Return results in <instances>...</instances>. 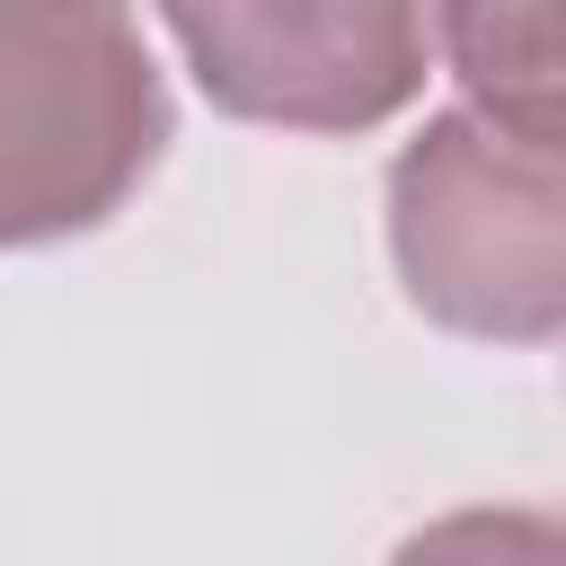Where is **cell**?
I'll list each match as a JSON object with an SVG mask.
<instances>
[{
    "label": "cell",
    "mask_w": 566,
    "mask_h": 566,
    "mask_svg": "<svg viewBox=\"0 0 566 566\" xmlns=\"http://www.w3.org/2000/svg\"><path fill=\"white\" fill-rule=\"evenodd\" d=\"M168 142V88L115 0H0V248L106 221Z\"/></svg>",
    "instance_id": "6da1fadb"
},
{
    "label": "cell",
    "mask_w": 566,
    "mask_h": 566,
    "mask_svg": "<svg viewBox=\"0 0 566 566\" xmlns=\"http://www.w3.org/2000/svg\"><path fill=\"white\" fill-rule=\"evenodd\" d=\"M389 239L416 310L469 336L548 345L566 310L557 133L504 115H433L389 168Z\"/></svg>",
    "instance_id": "7a4b0ae2"
},
{
    "label": "cell",
    "mask_w": 566,
    "mask_h": 566,
    "mask_svg": "<svg viewBox=\"0 0 566 566\" xmlns=\"http://www.w3.org/2000/svg\"><path fill=\"white\" fill-rule=\"evenodd\" d=\"M195 80L292 133H363L424 80L433 0H159Z\"/></svg>",
    "instance_id": "3957f363"
},
{
    "label": "cell",
    "mask_w": 566,
    "mask_h": 566,
    "mask_svg": "<svg viewBox=\"0 0 566 566\" xmlns=\"http://www.w3.org/2000/svg\"><path fill=\"white\" fill-rule=\"evenodd\" d=\"M469 97L522 133H557V0H442Z\"/></svg>",
    "instance_id": "277c9868"
}]
</instances>
